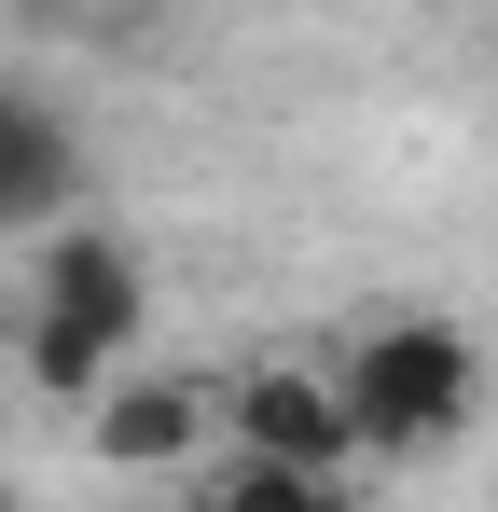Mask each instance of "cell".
I'll use <instances>...</instances> for the list:
<instances>
[{"label": "cell", "instance_id": "5b68a950", "mask_svg": "<svg viewBox=\"0 0 498 512\" xmlns=\"http://www.w3.org/2000/svg\"><path fill=\"white\" fill-rule=\"evenodd\" d=\"M83 208V125L42 84H0V236H56Z\"/></svg>", "mask_w": 498, "mask_h": 512}, {"label": "cell", "instance_id": "6da1fadb", "mask_svg": "<svg viewBox=\"0 0 498 512\" xmlns=\"http://www.w3.org/2000/svg\"><path fill=\"white\" fill-rule=\"evenodd\" d=\"M139 319H153V263L139 236H111V222H56V236H28V319H14V374L42 388V402H97L125 360H139Z\"/></svg>", "mask_w": 498, "mask_h": 512}, {"label": "cell", "instance_id": "3957f363", "mask_svg": "<svg viewBox=\"0 0 498 512\" xmlns=\"http://www.w3.org/2000/svg\"><path fill=\"white\" fill-rule=\"evenodd\" d=\"M222 443L236 457H291V471H360V416H346V374L277 346L222 388Z\"/></svg>", "mask_w": 498, "mask_h": 512}, {"label": "cell", "instance_id": "8992f818", "mask_svg": "<svg viewBox=\"0 0 498 512\" xmlns=\"http://www.w3.org/2000/svg\"><path fill=\"white\" fill-rule=\"evenodd\" d=\"M208 512H360V485L346 471H291V457H236Z\"/></svg>", "mask_w": 498, "mask_h": 512}, {"label": "cell", "instance_id": "ba28073f", "mask_svg": "<svg viewBox=\"0 0 498 512\" xmlns=\"http://www.w3.org/2000/svg\"><path fill=\"white\" fill-rule=\"evenodd\" d=\"M42 14H56V0H42Z\"/></svg>", "mask_w": 498, "mask_h": 512}, {"label": "cell", "instance_id": "7a4b0ae2", "mask_svg": "<svg viewBox=\"0 0 498 512\" xmlns=\"http://www.w3.org/2000/svg\"><path fill=\"white\" fill-rule=\"evenodd\" d=\"M346 374V416H360V457H443L457 429L485 416V333L443 319V305H388L332 346Z\"/></svg>", "mask_w": 498, "mask_h": 512}, {"label": "cell", "instance_id": "277c9868", "mask_svg": "<svg viewBox=\"0 0 498 512\" xmlns=\"http://www.w3.org/2000/svg\"><path fill=\"white\" fill-rule=\"evenodd\" d=\"M194 443H222V388H194V374H111L97 402H83V457L97 471H180Z\"/></svg>", "mask_w": 498, "mask_h": 512}, {"label": "cell", "instance_id": "52a82bcc", "mask_svg": "<svg viewBox=\"0 0 498 512\" xmlns=\"http://www.w3.org/2000/svg\"><path fill=\"white\" fill-rule=\"evenodd\" d=\"M0 512H28V499H14V485H0Z\"/></svg>", "mask_w": 498, "mask_h": 512}]
</instances>
